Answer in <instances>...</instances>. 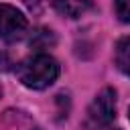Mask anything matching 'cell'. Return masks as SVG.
Here are the masks:
<instances>
[{
  "instance_id": "obj_1",
  "label": "cell",
  "mask_w": 130,
  "mask_h": 130,
  "mask_svg": "<svg viewBox=\"0 0 130 130\" xmlns=\"http://www.w3.org/2000/svg\"><path fill=\"white\" fill-rule=\"evenodd\" d=\"M59 75V65L53 57L45 53H37L16 65V77L30 89L49 87Z\"/></svg>"
},
{
  "instance_id": "obj_2",
  "label": "cell",
  "mask_w": 130,
  "mask_h": 130,
  "mask_svg": "<svg viewBox=\"0 0 130 130\" xmlns=\"http://www.w3.org/2000/svg\"><path fill=\"white\" fill-rule=\"evenodd\" d=\"M114 114H116V91L112 87H104L87 108L85 128L87 130L106 128L114 120Z\"/></svg>"
},
{
  "instance_id": "obj_3",
  "label": "cell",
  "mask_w": 130,
  "mask_h": 130,
  "mask_svg": "<svg viewBox=\"0 0 130 130\" xmlns=\"http://www.w3.org/2000/svg\"><path fill=\"white\" fill-rule=\"evenodd\" d=\"M26 16L10 4H0V39L6 43L20 41L26 35Z\"/></svg>"
},
{
  "instance_id": "obj_4",
  "label": "cell",
  "mask_w": 130,
  "mask_h": 130,
  "mask_svg": "<svg viewBox=\"0 0 130 130\" xmlns=\"http://www.w3.org/2000/svg\"><path fill=\"white\" fill-rule=\"evenodd\" d=\"M51 2L63 16H69V18H79L89 8L87 0H51Z\"/></svg>"
},
{
  "instance_id": "obj_5",
  "label": "cell",
  "mask_w": 130,
  "mask_h": 130,
  "mask_svg": "<svg viewBox=\"0 0 130 130\" xmlns=\"http://www.w3.org/2000/svg\"><path fill=\"white\" fill-rule=\"evenodd\" d=\"M116 65L130 77V37H124L116 43Z\"/></svg>"
},
{
  "instance_id": "obj_6",
  "label": "cell",
  "mask_w": 130,
  "mask_h": 130,
  "mask_svg": "<svg viewBox=\"0 0 130 130\" xmlns=\"http://www.w3.org/2000/svg\"><path fill=\"white\" fill-rule=\"evenodd\" d=\"M30 47L32 49H37V51H45V49H49V47H53L55 43H57V39H55V35L49 30V28H37L32 35H30Z\"/></svg>"
},
{
  "instance_id": "obj_7",
  "label": "cell",
  "mask_w": 130,
  "mask_h": 130,
  "mask_svg": "<svg viewBox=\"0 0 130 130\" xmlns=\"http://www.w3.org/2000/svg\"><path fill=\"white\" fill-rule=\"evenodd\" d=\"M116 14L120 20L130 22V0H116Z\"/></svg>"
},
{
  "instance_id": "obj_8",
  "label": "cell",
  "mask_w": 130,
  "mask_h": 130,
  "mask_svg": "<svg viewBox=\"0 0 130 130\" xmlns=\"http://www.w3.org/2000/svg\"><path fill=\"white\" fill-rule=\"evenodd\" d=\"M41 2H43V0H24V4H26L32 12H39V10H41Z\"/></svg>"
},
{
  "instance_id": "obj_9",
  "label": "cell",
  "mask_w": 130,
  "mask_h": 130,
  "mask_svg": "<svg viewBox=\"0 0 130 130\" xmlns=\"http://www.w3.org/2000/svg\"><path fill=\"white\" fill-rule=\"evenodd\" d=\"M112 130H120V128H112Z\"/></svg>"
},
{
  "instance_id": "obj_10",
  "label": "cell",
  "mask_w": 130,
  "mask_h": 130,
  "mask_svg": "<svg viewBox=\"0 0 130 130\" xmlns=\"http://www.w3.org/2000/svg\"><path fill=\"white\" fill-rule=\"evenodd\" d=\"M0 93H2V89H0Z\"/></svg>"
}]
</instances>
